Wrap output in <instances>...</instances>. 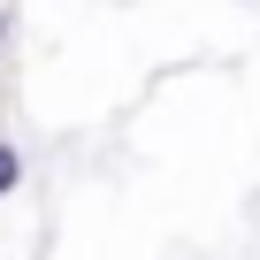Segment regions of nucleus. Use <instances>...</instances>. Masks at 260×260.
I'll list each match as a JSON object with an SVG mask.
<instances>
[{
    "mask_svg": "<svg viewBox=\"0 0 260 260\" xmlns=\"http://www.w3.org/2000/svg\"><path fill=\"white\" fill-rule=\"evenodd\" d=\"M0 31H8V16H0Z\"/></svg>",
    "mask_w": 260,
    "mask_h": 260,
    "instance_id": "2",
    "label": "nucleus"
},
{
    "mask_svg": "<svg viewBox=\"0 0 260 260\" xmlns=\"http://www.w3.org/2000/svg\"><path fill=\"white\" fill-rule=\"evenodd\" d=\"M16 184H23V153H16V146H0V199H8Z\"/></svg>",
    "mask_w": 260,
    "mask_h": 260,
    "instance_id": "1",
    "label": "nucleus"
}]
</instances>
